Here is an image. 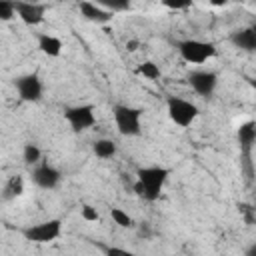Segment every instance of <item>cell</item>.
I'll return each mask as SVG.
<instances>
[{"label":"cell","mask_w":256,"mask_h":256,"mask_svg":"<svg viewBox=\"0 0 256 256\" xmlns=\"http://www.w3.org/2000/svg\"><path fill=\"white\" fill-rule=\"evenodd\" d=\"M170 174H172V170L166 168V166H144V168H138L136 182L132 184V190L142 200L156 202L160 198L162 188H164V184H166Z\"/></svg>","instance_id":"1"},{"label":"cell","mask_w":256,"mask_h":256,"mask_svg":"<svg viewBox=\"0 0 256 256\" xmlns=\"http://www.w3.org/2000/svg\"><path fill=\"white\" fill-rule=\"evenodd\" d=\"M238 150H240V168L248 180L254 178V162H252V150L256 146V120H246L236 130Z\"/></svg>","instance_id":"2"},{"label":"cell","mask_w":256,"mask_h":256,"mask_svg":"<svg viewBox=\"0 0 256 256\" xmlns=\"http://www.w3.org/2000/svg\"><path fill=\"white\" fill-rule=\"evenodd\" d=\"M176 50H178L180 58L188 64H204V62H208L210 58L216 56V46L212 42L196 40V38L180 40L176 44Z\"/></svg>","instance_id":"3"},{"label":"cell","mask_w":256,"mask_h":256,"mask_svg":"<svg viewBox=\"0 0 256 256\" xmlns=\"http://www.w3.org/2000/svg\"><path fill=\"white\" fill-rule=\"evenodd\" d=\"M114 124L122 136H138L142 132V110L128 106V104H116L112 108Z\"/></svg>","instance_id":"4"},{"label":"cell","mask_w":256,"mask_h":256,"mask_svg":"<svg viewBox=\"0 0 256 256\" xmlns=\"http://www.w3.org/2000/svg\"><path fill=\"white\" fill-rule=\"evenodd\" d=\"M20 232H22V236L28 242L50 244V242L60 238V234H62V220L60 218H50V220H44V222H38V224H30V226L22 228Z\"/></svg>","instance_id":"5"},{"label":"cell","mask_w":256,"mask_h":256,"mask_svg":"<svg viewBox=\"0 0 256 256\" xmlns=\"http://www.w3.org/2000/svg\"><path fill=\"white\" fill-rule=\"evenodd\" d=\"M166 108H168L170 120L180 128H188L200 114V110H198V106L194 102L178 98V96H170L166 100Z\"/></svg>","instance_id":"6"},{"label":"cell","mask_w":256,"mask_h":256,"mask_svg":"<svg viewBox=\"0 0 256 256\" xmlns=\"http://www.w3.org/2000/svg\"><path fill=\"white\" fill-rule=\"evenodd\" d=\"M64 120L68 122V126L72 128V132L80 134L88 128H92L96 124V112L92 104H78V106H70L64 110Z\"/></svg>","instance_id":"7"},{"label":"cell","mask_w":256,"mask_h":256,"mask_svg":"<svg viewBox=\"0 0 256 256\" xmlns=\"http://www.w3.org/2000/svg\"><path fill=\"white\" fill-rule=\"evenodd\" d=\"M188 84L198 96L210 98L218 86V74L214 70H192L188 74Z\"/></svg>","instance_id":"8"},{"label":"cell","mask_w":256,"mask_h":256,"mask_svg":"<svg viewBox=\"0 0 256 256\" xmlns=\"http://www.w3.org/2000/svg\"><path fill=\"white\" fill-rule=\"evenodd\" d=\"M14 86L22 102H38L42 98V80L36 72L18 76L14 80Z\"/></svg>","instance_id":"9"},{"label":"cell","mask_w":256,"mask_h":256,"mask_svg":"<svg viewBox=\"0 0 256 256\" xmlns=\"http://www.w3.org/2000/svg\"><path fill=\"white\" fill-rule=\"evenodd\" d=\"M30 178H32V182H34L38 188H42V190H52V188H56V186L60 184L62 174H60V170L54 168L52 164L40 162L38 166L32 168Z\"/></svg>","instance_id":"10"},{"label":"cell","mask_w":256,"mask_h":256,"mask_svg":"<svg viewBox=\"0 0 256 256\" xmlns=\"http://www.w3.org/2000/svg\"><path fill=\"white\" fill-rule=\"evenodd\" d=\"M48 12V4L42 2H16V16L26 24V26H38L44 22V16Z\"/></svg>","instance_id":"11"},{"label":"cell","mask_w":256,"mask_h":256,"mask_svg":"<svg viewBox=\"0 0 256 256\" xmlns=\"http://www.w3.org/2000/svg\"><path fill=\"white\" fill-rule=\"evenodd\" d=\"M78 10L88 22H96V24H106L114 18V14L106 8H102L98 2H80Z\"/></svg>","instance_id":"12"},{"label":"cell","mask_w":256,"mask_h":256,"mask_svg":"<svg viewBox=\"0 0 256 256\" xmlns=\"http://www.w3.org/2000/svg\"><path fill=\"white\" fill-rule=\"evenodd\" d=\"M230 42L244 52H256V30L252 28H242L230 34Z\"/></svg>","instance_id":"13"},{"label":"cell","mask_w":256,"mask_h":256,"mask_svg":"<svg viewBox=\"0 0 256 256\" xmlns=\"http://www.w3.org/2000/svg\"><path fill=\"white\" fill-rule=\"evenodd\" d=\"M38 48L42 54L50 58H58L62 54V40L52 34H38Z\"/></svg>","instance_id":"14"},{"label":"cell","mask_w":256,"mask_h":256,"mask_svg":"<svg viewBox=\"0 0 256 256\" xmlns=\"http://www.w3.org/2000/svg\"><path fill=\"white\" fill-rule=\"evenodd\" d=\"M116 142L114 140H108V138H100V140H96L94 142V146H92V152L98 156V158H112L114 154H116Z\"/></svg>","instance_id":"15"},{"label":"cell","mask_w":256,"mask_h":256,"mask_svg":"<svg viewBox=\"0 0 256 256\" xmlns=\"http://www.w3.org/2000/svg\"><path fill=\"white\" fill-rule=\"evenodd\" d=\"M24 192V178L22 176H10L8 182L4 184V194L2 198L4 200H12L16 196H20Z\"/></svg>","instance_id":"16"},{"label":"cell","mask_w":256,"mask_h":256,"mask_svg":"<svg viewBox=\"0 0 256 256\" xmlns=\"http://www.w3.org/2000/svg\"><path fill=\"white\" fill-rule=\"evenodd\" d=\"M22 160H24V164H28V166H38L40 164V160H42V150L36 146V144H32V142H28V144H24V148H22Z\"/></svg>","instance_id":"17"},{"label":"cell","mask_w":256,"mask_h":256,"mask_svg":"<svg viewBox=\"0 0 256 256\" xmlns=\"http://www.w3.org/2000/svg\"><path fill=\"white\" fill-rule=\"evenodd\" d=\"M110 216H112L114 224H118L120 228H134L136 226L134 224V218L128 212H124L122 208H110Z\"/></svg>","instance_id":"18"},{"label":"cell","mask_w":256,"mask_h":256,"mask_svg":"<svg viewBox=\"0 0 256 256\" xmlns=\"http://www.w3.org/2000/svg\"><path fill=\"white\" fill-rule=\"evenodd\" d=\"M136 72H138V74H142V76H144V78H148V80H158V78L162 76V72H160L158 64H156V62H152V60L142 62V64L136 68Z\"/></svg>","instance_id":"19"},{"label":"cell","mask_w":256,"mask_h":256,"mask_svg":"<svg viewBox=\"0 0 256 256\" xmlns=\"http://www.w3.org/2000/svg\"><path fill=\"white\" fill-rule=\"evenodd\" d=\"M98 4H100L102 8H106V10H110L112 14L130 10V2H128V0H100Z\"/></svg>","instance_id":"20"},{"label":"cell","mask_w":256,"mask_h":256,"mask_svg":"<svg viewBox=\"0 0 256 256\" xmlns=\"http://www.w3.org/2000/svg\"><path fill=\"white\" fill-rule=\"evenodd\" d=\"M16 16V2L12 0H2L0 2V20L2 22H10Z\"/></svg>","instance_id":"21"},{"label":"cell","mask_w":256,"mask_h":256,"mask_svg":"<svg viewBox=\"0 0 256 256\" xmlns=\"http://www.w3.org/2000/svg\"><path fill=\"white\" fill-rule=\"evenodd\" d=\"M104 256H136V254L120 246H104Z\"/></svg>","instance_id":"22"},{"label":"cell","mask_w":256,"mask_h":256,"mask_svg":"<svg viewBox=\"0 0 256 256\" xmlns=\"http://www.w3.org/2000/svg\"><path fill=\"white\" fill-rule=\"evenodd\" d=\"M82 218L84 220H88V222H96L100 216H98V212H96V208H92V206H82Z\"/></svg>","instance_id":"23"},{"label":"cell","mask_w":256,"mask_h":256,"mask_svg":"<svg viewBox=\"0 0 256 256\" xmlns=\"http://www.w3.org/2000/svg\"><path fill=\"white\" fill-rule=\"evenodd\" d=\"M192 2L190 0H184V2H170V0H164V6L166 8H172V10H184V8H188Z\"/></svg>","instance_id":"24"},{"label":"cell","mask_w":256,"mask_h":256,"mask_svg":"<svg viewBox=\"0 0 256 256\" xmlns=\"http://www.w3.org/2000/svg\"><path fill=\"white\" fill-rule=\"evenodd\" d=\"M244 256H256V242H254V244H250V246L244 250Z\"/></svg>","instance_id":"25"},{"label":"cell","mask_w":256,"mask_h":256,"mask_svg":"<svg viewBox=\"0 0 256 256\" xmlns=\"http://www.w3.org/2000/svg\"><path fill=\"white\" fill-rule=\"evenodd\" d=\"M248 84L252 86V90H254V96H256V78H248Z\"/></svg>","instance_id":"26"},{"label":"cell","mask_w":256,"mask_h":256,"mask_svg":"<svg viewBox=\"0 0 256 256\" xmlns=\"http://www.w3.org/2000/svg\"><path fill=\"white\" fill-rule=\"evenodd\" d=\"M250 28H252V30H256V22H254V24H252V26H250Z\"/></svg>","instance_id":"27"}]
</instances>
